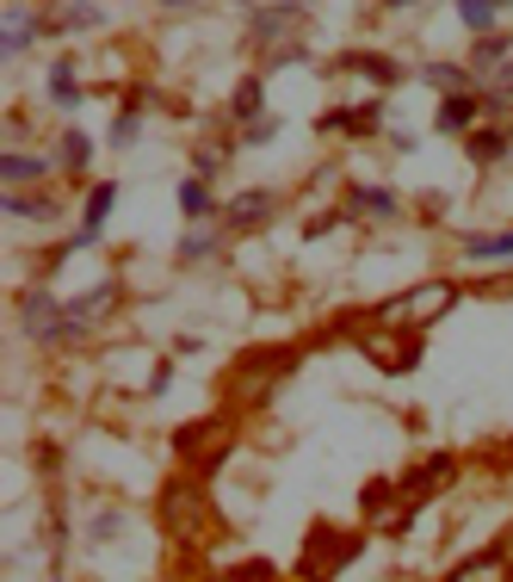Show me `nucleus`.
I'll list each match as a JSON object with an SVG mask.
<instances>
[{
  "instance_id": "obj_1",
  "label": "nucleus",
  "mask_w": 513,
  "mask_h": 582,
  "mask_svg": "<svg viewBox=\"0 0 513 582\" xmlns=\"http://www.w3.org/2000/svg\"><path fill=\"white\" fill-rule=\"evenodd\" d=\"M155 514H161V533H168L180 551H198V545L223 539V521H217V508H210L205 477H192V471H173L168 484H161Z\"/></svg>"
},
{
  "instance_id": "obj_2",
  "label": "nucleus",
  "mask_w": 513,
  "mask_h": 582,
  "mask_svg": "<svg viewBox=\"0 0 513 582\" xmlns=\"http://www.w3.org/2000/svg\"><path fill=\"white\" fill-rule=\"evenodd\" d=\"M291 366H297V348H247L242 360L223 372V397H229L235 409L267 403L272 390L291 378Z\"/></svg>"
},
{
  "instance_id": "obj_3",
  "label": "nucleus",
  "mask_w": 513,
  "mask_h": 582,
  "mask_svg": "<svg viewBox=\"0 0 513 582\" xmlns=\"http://www.w3.org/2000/svg\"><path fill=\"white\" fill-rule=\"evenodd\" d=\"M452 304H457L452 279H420V286L396 291V298H383L371 316H378V323H390V329H402V335H420V329H433Z\"/></svg>"
},
{
  "instance_id": "obj_4",
  "label": "nucleus",
  "mask_w": 513,
  "mask_h": 582,
  "mask_svg": "<svg viewBox=\"0 0 513 582\" xmlns=\"http://www.w3.org/2000/svg\"><path fill=\"white\" fill-rule=\"evenodd\" d=\"M229 452H235V422H229V415H198V422L173 427V459H180V471H192V477L223 471Z\"/></svg>"
},
{
  "instance_id": "obj_5",
  "label": "nucleus",
  "mask_w": 513,
  "mask_h": 582,
  "mask_svg": "<svg viewBox=\"0 0 513 582\" xmlns=\"http://www.w3.org/2000/svg\"><path fill=\"white\" fill-rule=\"evenodd\" d=\"M20 329L32 335V341H44V348H75V341H87V323H81L75 311H62L44 286H32L20 298Z\"/></svg>"
},
{
  "instance_id": "obj_6",
  "label": "nucleus",
  "mask_w": 513,
  "mask_h": 582,
  "mask_svg": "<svg viewBox=\"0 0 513 582\" xmlns=\"http://www.w3.org/2000/svg\"><path fill=\"white\" fill-rule=\"evenodd\" d=\"M365 551V533H341V526H309L304 539V558H297V577L304 582H334L346 570V563Z\"/></svg>"
},
{
  "instance_id": "obj_7",
  "label": "nucleus",
  "mask_w": 513,
  "mask_h": 582,
  "mask_svg": "<svg viewBox=\"0 0 513 582\" xmlns=\"http://www.w3.org/2000/svg\"><path fill=\"white\" fill-rule=\"evenodd\" d=\"M341 329H359V335H353V341H359V353H365L378 372H390V378H396V372H408V366L420 360V341H415V335L390 329V323H378V316H346Z\"/></svg>"
},
{
  "instance_id": "obj_8",
  "label": "nucleus",
  "mask_w": 513,
  "mask_h": 582,
  "mask_svg": "<svg viewBox=\"0 0 513 582\" xmlns=\"http://www.w3.org/2000/svg\"><path fill=\"white\" fill-rule=\"evenodd\" d=\"M359 508H365V526H371V533H408V521H415V508L402 502V489L390 484V477H371V484L359 489Z\"/></svg>"
},
{
  "instance_id": "obj_9",
  "label": "nucleus",
  "mask_w": 513,
  "mask_h": 582,
  "mask_svg": "<svg viewBox=\"0 0 513 582\" xmlns=\"http://www.w3.org/2000/svg\"><path fill=\"white\" fill-rule=\"evenodd\" d=\"M452 477H457V459H452V452H433V459H420L415 471H402L396 489H402V502H408V508H420V502H433Z\"/></svg>"
},
{
  "instance_id": "obj_10",
  "label": "nucleus",
  "mask_w": 513,
  "mask_h": 582,
  "mask_svg": "<svg viewBox=\"0 0 513 582\" xmlns=\"http://www.w3.org/2000/svg\"><path fill=\"white\" fill-rule=\"evenodd\" d=\"M445 582H513V558H508V545H483L476 558H464Z\"/></svg>"
},
{
  "instance_id": "obj_11",
  "label": "nucleus",
  "mask_w": 513,
  "mask_h": 582,
  "mask_svg": "<svg viewBox=\"0 0 513 582\" xmlns=\"http://www.w3.org/2000/svg\"><path fill=\"white\" fill-rule=\"evenodd\" d=\"M483 106H489V99H476V94H445V99H439V118H433V124H439L445 136H464V131L476 124V112H483Z\"/></svg>"
},
{
  "instance_id": "obj_12",
  "label": "nucleus",
  "mask_w": 513,
  "mask_h": 582,
  "mask_svg": "<svg viewBox=\"0 0 513 582\" xmlns=\"http://www.w3.org/2000/svg\"><path fill=\"white\" fill-rule=\"evenodd\" d=\"M267 217H272V193H242L223 211V223L229 230H254V223H267Z\"/></svg>"
},
{
  "instance_id": "obj_13",
  "label": "nucleus",
  "mask_w": 513,
  "mask_h": 582,
  "mask_svg": "<svg viewBox=\"0 0 513 582\" xmlns=\"http://www.w3.org/2000/svg\"><path fill=\"white\" fill-rule=\"evenodd\" d=\"M118 304H124V286H112V279H106V286H94L87 298H75L69 311H75L81 323H99V316H106V311H118Z\"/></svg>"
},
{
  "instance_id": "obj_14",
  "label": "nucleus",
  "mask_w": 513,
  "mask_h": 582,
  "mask_svg": "<svg viewBox=\"0 0 513 582\" xmlns=\"http://www.w3.org/2000/svg\"><path fill=\"white\" fill-rule=\"evenodd\" d=\"M464 254L471 260H513V223L508 230H489V235H464Z\"/></svg>"
},
{
  "instance_id": "obj_15",
  "label": "nucleus",
  "mask_w": 513,
  "mask_h": 582,
  "mask_svg": "<svg viewBox=\"0 0 513 582\" xmlns=\"http://www.w3.org/2000/svg\"><path fill=\"white\" fill-rule=\"evenodd\" d=\"M464 149H471L476 168H494V161L508 156V131H494V124H489V131H471V136H464Z\"/></svg>"
},
{
  "instance_id": "obj_16",
  "label": "nucleus",
  "mask_w": 513,
  "mask_h": 582,
  "mask_svg": "<svg viewBox=\"0 0 513 582\" xmlns=\"http://www.w3.org/2000/svg\"><path fill=\"white\" fill-rule=\"evenodd\" d=\"M341 62H346V69H359V75H371L378 87H396V81H402L396 62H390V57H371V50H346Z\"/></svg>"
},
{
  "instance_id": "obj_17",
  "label": "nucleus",
  "mask_w": 513,
  "mask_h": 582,
  "mask_svg": "<svg viewBox=\"0 0 513 582\" xmlns=\"http://www.w3.org/2000/svg\"><path fill=\"white\" fill-rule=\"evenodd\" d=\"M346 211L353 217H390L396 211V193H383V186H353V193H346Z\"/></svg>"
},
{
  "instance_id": "obj_18",
  "label": "nucleus",
  "mask_w": 513,
  "mask_h": 582,
  "mask_svg": "<svg viewBox=\"0 0 513 582\" xmlns=\"http://www.w3.org/2000/svg\"><path fill=\"white\" fill-rule=\"evenodd\" d=\"M378 106H359V112H328L322 118V131L328 136H334V131H353V136H371V131H378Z\"/></svg>"
},
{
  "instance_id": "obj_19",
  "label": "nucleus",
  "mask_w": 513,
  "mask_h": 582,
  "mask_svg": "<svg viewBox=\"0 0 513 582\" xmlns=\"http://www.w3.org/2000/svg\"><path fill=\"white\" fill-rule=\"evenodd\" d=\"M291 20H297V0H285V7H267V13H254V32H247V38H254V44H272Z\"/></svg>"
},
{
  "instance_id": "obj_20",
  "label": "nucleus",
  "mask_w": 513,
  "mask_h": 582,
  "mask_svg": "<svg viewBox=\"0 0 513 582\" xmlns=\"http://www.w3.org/2000/svg\"><path fill=\"white\" fill-rule=\"evenodd\" d=\"M32 13H25V7H13V13H7V25H0V50H7V57H20L25 44H32Z\"/></svg>"
},
{
  "instance_id": "obj_21",
  "label": "nucleus",
  "mask_w": 513,
  "mask_h": 582,
  "mask_svg": "<svg viewBox=\"0 0 513 582\" xmlns=\"http://www.w3.org/2000/svg\"><path fill=\"white\" fill-rule=\"evenodd\" d=\"M118 205V186H94V198H87V223H81V235L87 242H99V223H106V211Z\"/></svg>"
},
{
  "instance_id": "obj_22",
  "label": "nucleus",
  "mask_w": 513,
  "mask_h": 582,
  "mask_svg": "<svg viewBox=\"0 0 513 582\" xmlns=\"http://www.w3.org/2000/svg\"><path fill=\"white\" fill-rule=\"evenodd\" d=\"M420 75L433 81L439 94H464V87H471V69H457V62H427Z\"/></svg>"
},
{
  "instance_id": "obj_23",
  "label": "nucleus",
  "mask_w": 513,
  "mask_h": 582,
  "mask_svg": "<svg viewBox=\"0 0 513 582\" xmlns=\"http://www.w3.org/2000/svg\"><path fill=\"white\" fill-rule=\"evenodd\" d=\"M260 106H267V87H260V81H242V87H235V99H229V112L247 118V124H254V118H267Z\"/></svg>"
},
{
  "instance_id": "obj_24",
  "label": "nucleus",
  "mask_w": 513,
  "mask_h": 582,
  "mask_svg": "<svg viewBox=\"0 0 513 582\" xmlns=\"http://www.w3.org/2000/svg\"><path fill=\"white\" fill-rule=\"evenodd\" d=\"M50 99H57V106H69V112L81 106V87H75V69H69V62H57V69H50Z\"/></svg>"
},
{
  "instance_id": "obj_25",
  "label": "nucleus",
  "mask_w": 513,
  "mask_h": 582,
  "mask_svg": "<svg viewBox=\"0 0 513 582\" xmlns=\"http://www.w3.org/2000/svg\"><path fill=\"white\" fill-rule=\"evenodd\" d=\"M0 180H7V186H32V180H44V161H32V156H7V161H0Z\"/></svg>"
},
{
  "instance_id": "obj_26",
  "label": "nucleus",
  "mask_w": 513,
  "mask_h": 582,
  "mask_svg": "<svg viewBox=\"0 0 513 582\" xmlns=\"http://www.w3.org/2000/svg\"><path fill=\"white\" fill-rule=\"evenodd\" d=\"M180 211H186V217H217V205H210V186H205V180H186V186H180Z\"/></svg>"
},
{
  "instance_id": "obj_27",
  "label": "nucleus",
  "mask_w": 513,
  "mask_h": 582,
  "mask_svg": "<svg viewBox=\"0 0 513 582\" xmlns=\"http://www.w3.org/2000/svg\"><path fill=\"white\" fill-rule=\"evenodd\" d=\"M210 582H279V570H272L267 558H247V563H235V570H223V577H210Z\"/></svg>"
},
{
  "instance_id": "obj_28",
  "label": "nucleus",
  "mask_w": 513,
  "mask_h": 582,
  "mask_svg": "<svg viewBox=\"0 0 513 582\" xmlns=\"http://www.w3.org/2000/svg\"><path fill=\"white\" fill-rule=\"evenodd\" d=\"M87 161H94V143H87V131H69V143H62V168H69V174H81Z\"/></svg>"
},
{
  "instance_id": "obj_29",
  "label": "nucleus",
  "mask_w": 513,
  "mask_h": 582,
  "mask_svg": "<svg viewBox=\"0 0 513 582\" xmlns=\"http://www.w3.org/2000/svg\"><path fill=\"white\" fill-rule=\"evenodd\" d=\"M508 44L513 38H501V32H483V38H476V50H471V62H476V69H489V62L508 57Z\"/></svg>"
},
{
  "instance_id": "obj_30",
  "label": "nucleus",
  "mask_w": 513,
  "mask_h": 582,
  "mask_svg": "<svg viewBox=\"0 0 513 582\" xmlns=\"http://www.w3.org/2000/svg\"><path fill=\"white\" fill-rule=\"evenodd\" d=\"M494 13H501L494 0H457V20H464V25H476V32H489V25H494Z\"/></svg>"
},
{
  "instance_id": "obj_31",
  "label": "nucleus",
  "mask_w": 513,
  "mask_h": 582,
  "mask_svg": "<svg viewBox=\"0 0 513 582\" xmlns=\"http://www.w3.org/2000/svg\"><path fill=\"white\" fill-rule=\"evenodd\" d=\"M217 242H223V235H210V230H192L186 242H180V260H205V254H217Z\"/></svg>"
},
{
  "instance_id": "obj_32",
  "label": "nucleus",
  "mask_w": 513,
  "mask_h": 582,
  "mask_svg": "<svg viewBox=\"0 0 513 582\" xmlns=\"http://www.w3.org/2000/svg\"><path fill=\"white\" fill-rule=\"evenodd\" d=\"M7 217H50V198H25V193H7Z\"/></svg>"
},
{
  "instance_id": "obj_33",
  "label": "nucleus",
  "mask_w": 513,
  "mask_h": 582,
  "mask_svg": "<svg viewBox=\"0 0 513 582\" xmlns=\"http://www.w3.org/2000/svg\"><path fill=\"white\" fill-rule=\"evenodd\" d=\"M272 136H279V118H254V124H247V136H242V143H272Z\"/></svg>"
},
{
  "instance_id": "obj_34",
  "label": "nucleus",
  "mask_w": 513,
  "mask_h": 582,
  "mask_svg": "<svg viewBox=\"0 0 513 582\" xmlns=\"http://www.w3.org/2000/svg\"><path fill=\"white\" fill-rule=\"evenodd\" d=\"M99 20V0H75L69 13H62V25H94Z\"/></svg>"
},
{
  "instance_id": "obj_35",
  "label": "nucleus",
  "mask_w": 513,
  "mask_h": 582,
  "mask_svg": "<svg viewBox=\"0 0 513 582\" xmlns=\"http://www.w3.org/2000/svg\"><path fill=\"white\" fill-rule=\"evenodd\" d=\"M118 526H124V514H118V508H99V514H94V539H112Z\"/></svg>"
},
{
  "instance_id": "obj_36",
  "label": "nucleus",
  "mask_w": 513,
  "mask_h": 582,
  "mask_svg": "<svg viewBox=\"0 0 513 582\" xmlns=\"http://www.w3.org/2000/svg\"><path fill=\"white\" fill-rule=\"evenodd\" d=\"M489 99H513V62H501V75H494Z\"/></svg>"
},
{
  "instance_id": "obj_37",
  "label": "nucleus",
  "mask_w": 513,
  "mask_h": 582,
  "mask_svg": "<svg viewBox=\"0 0 513 582\" xmlns=\"http://www.w3.org/2000/svg\"><path fill=\"white\" fill-rule=\"evenodd\" d=\"M223 168V149H198V174H217Z\"/></svg>"
},
{
  "instance_id": "obj_38",
  "label": "nucleus",
  "mask_w": 513,
  "mask_h": 582,
  "mask_svg": "<svg viewBox=\"0 0 513 582\" xmlns=\"http://www.w3.org/2000/svg\"><path fill=\"white\" fill-rule=\"evenodd\" d=\"M383 7H415V0H383Z\"/></svg>"
},
{
  "instance_id": "obj_39",
  "label": "nucleus",
  "mask_w": 513,
  "mask_h": 582,
  "mask_svg": "<svg viewBox=\"0 0 513 582\" xmlns=\"http://www.w3.org/2000/svg\"><path fill=\"white\" fill-rule=\"evenodd\" d=\"M161 7H192V0H161Z\"/></svg>"
},
{
  "instance_id": "obj_40",
  "label": "nucleus",
  "mask_w": 513,
  "mask_h": 582,
  "mask_svg": "<svg viewBox=\"0 0 513 582\" xmlns=\"http://www.w3.org/2000/svg\"><path fill=\"white\" fill-rule=\"evenodd\" d=\"M508 558H513V539H508Z\"/></svg>"
},
{
  "instance_id": "obj_41",
  "label": "nucleus",
  "mask_w": 513,
  "mask_h": 582,
  "mask_svg": "<svg viewBox=\"0 0 513 582\" xmlns=\"http://www.w3.org/2000/svg\"><path fill=\"white\" fill-rule=\"evenodd\" d=\"M494 7H508V0H494Z\"/></svg>"
}]
</instances>
